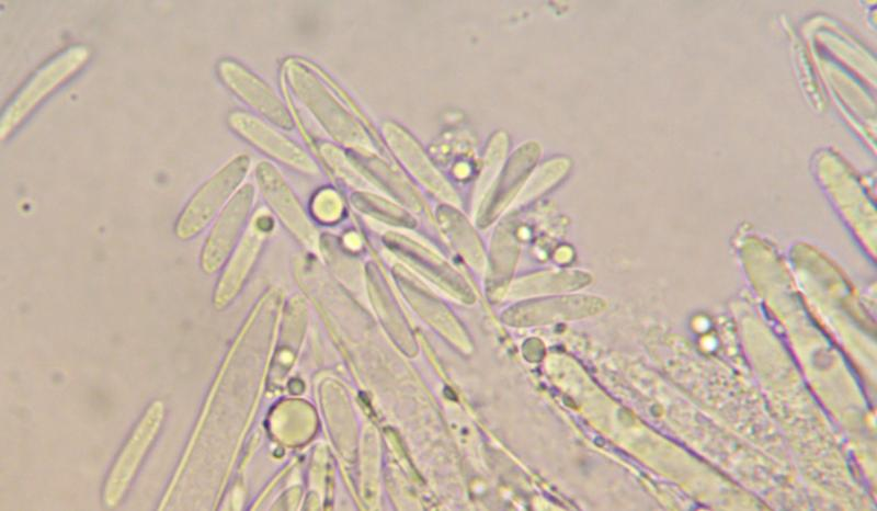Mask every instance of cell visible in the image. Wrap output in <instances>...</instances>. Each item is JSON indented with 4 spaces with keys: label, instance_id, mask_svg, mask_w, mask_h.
I'll return each mask as SVG.
<instances>
[{
    "label": "cell",
    "instance_id": "cell-8",
    "mask_svg": "<svg viewBox=\"0 0 877 511\" xmlns=\"http://www.w3.org/2000/svg\"><path fill=\"white\" fill-rule=\"evenodd\" d=\"M355 204L360 206L361 209L371 211L372 213L376 211H383L380 216L384 215L388 219V222H394L395 224H405L406 216L400 213V209L387 202H381L378 197L373 196H361L360 200L355 201ZM369 212V213H371Z\"/></svg>",
    "mask_w": 877,
    "mask_h": 511
},
{
    "label": "cell",
    "instance_id": "cell-3",
    "mask_svg": "<svg viewBox=\"0 0 877 511\" xmlns=\"http://www.w3.org/2000/svg\"><path fill=\"white\" fill-rule=\"evenodd\" d=\"M253 201V188H241L220 212L210 229L201 253V265L206 272L216 271L235 246L246 223Z\"/></svg>",
    "mask_w": 877,
    "mask_h": 511
},
{
    "label": "cell",
    "instance_id": "cell-4",
    "mask_svg": "<svg viewBox=\"0 0 877 511\" xmlns=\"http://www.w3.org/2000/svg\"><path fill=\"white\" fill-rule=\"evenodd\" d=\"M217 73L225 86L243 102L278 125H292L286 111L270 88L239 63L221 59L217 65Z\"/></svg>",
    "mask_w": 877,
    "mask_h": 511
},
{
    "label": "cell",
    "instance_id": "cell-1",
    "mask_svg": "<svg viewBox=\"0 0 877 511\" xmlns=\"http://www.w3.org/2000/svg\"><path fill=\"white\" fill-rule=\"evenodd\" d=\"M86 45H72L41 66L14 93L0 120V138L10 137L58 88L76 76L89 61Z\"/></svg>",
    "mask_w": 877,
    "mask_h": 511
},
{
    "label": "cell",
    "instance_id": "cell-6",
    "mask_svg": "<svg viewBox=\"0 0 877 511\" xmlns=\"http://www.w3.org/2000/svg\"><path fill=\"white\" fill-rule=\"evenodd\" d=\"M278 177L267 163H261L258 167V180L264 197L299 239L312 243V228L307 223L295 197Z\"/></svg>",
    "mask_w": 877,
    "mask_h": 511
},
{
    "label": "cell",
    "instance_id": "cell-2",
    "mask_svg": "<svg viewBox=\"0 0 877 511\" xmlns=\"http://www.w3.org/2000/svg\"><path fill=\"white\" fill-rule=\"evenodd\" d=\"M249 163L247 156H238L196 190L174 225V234L179 239L185 241L196 237L210 223L243 180Z\"/></svg>",
    "mask_w": 877,
    "mask_h": 511
},
{
    "label": "cell",
    "instance_id": "cell-7",
    "mask_svg": "<svg viewBox=\"0 0 877 511\" xmlns=\"http://www.w3.org/2000/svg\"><path fill=\"white\" fill-rule=\"evenodd\" d=\"M264 234L265 232L259 230L255 225L252 224V227L238 247L227 273L224 275L220 287L216 294L217 303L226 300L240 283L243 274L253 262L262 246Z\"/></svg>",
    "mask_w": 877,
    "mask_h": 511
},
{
    "label": "cell",
    "instance_id": "cell-5",
    "mask_svg": "<svg viewBox=\"0 0 877 511\" xmlns=\"http://www.w3.org/2000/svg\"><path fill=\"white\" fill-rule=\"evenodd\" d=\"M229 126L255 147L299 169L311 170L308 158L293 144L274 134L263 123L241 111L229 114Z\"/></svg>",
    "mask_w": 877,
    "mask_h": 511
}]
</instances>
